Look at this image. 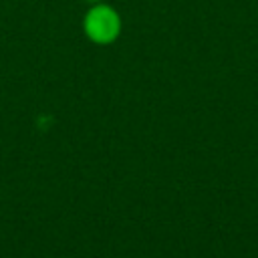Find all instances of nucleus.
Wrapping results in <instances>:
<instances>
[{
	"label": "nucleus",
	"mask_w": 258,
	"mask_h": 258,
	"mask_svg": "<svg viewBox=\"0 0 258 258\" xmlns=\"http://www.w3.org/2000/svg\"><path fill=\"white\" fill-rule=\"evenodd\" d=\"M87 2H91V4H95V2H105V0H87Z\"/></svg>",
	"instance_id": "nucleus-2"
},
{
	"label": "nucleus",
	"mask_w": 258,
	"mask_h": 258,
	"mask_svg": "<svg viewBox=\"0 0 258 258\" xmlns=\"http://www.w3.org/2000/svg\"><path fill=\"white\" fill-rule=\"evenodd\" d=\"M121 14L105 2H95L83 16L85 36L95 44H111L121 34Z\"/></svg>",
	"instance_id": "nucleus-1"
}]
</instances>
